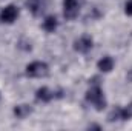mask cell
<instances>
[{
    "instance_id": "1",
    "label": "cell",
    "mask_w": 132,
    "mask_h": 131,
    "mask_svg": "<svg viewBox=\"0 0 132 131\" xmlns=\"http://www.w3.org/2000/svg\"><path fill=\"white\" fill-rule=\"evenodd\" d=\"M97 80V77L94 79V82L91 83V86H89V90L86 91V102H89L97 111H103L104 108H106V105H108V102H106V97H104V91H103V88L100 86L98 82H95Z\"/></svg>"
},
{
    "instance_id": "2",
    "label": "cell",
    "mask_w": 132,
    "mask_h": 131,
    "mask_svg": "<svg viewBox=\"0 0 132 131\" xmlns=\"http://www.w3.org/2000/svg\"><path fill=\"white\" fill-rule=\"evenodd\" d=\"M25 74L32 79H42L49 74V65L42 60H34L25 66Z\"/></svg>"
},
{
    "instance_id": "3",
    "label": "cell",
    "mask_w": 132,
    "mask_h": 131,
    "mask_svg": "<svg viewBox=\"0 0 132 131\" xmlns=\"http://www.w3.org/2000/svg\"><path fill=\"white\" fill-rule=\"evenodd\" d=\"M83 0H63V16L66 20H74L78 17Z\"/></svg>"
},
{
    "instance_id": "4",
    "label": "cell",
    "mask_w": 132,
    "mask_h": 131,
    "mask_svg": "<svg viewBox=\"0 0 132 131\" xmlns=\"http://www.w3.org/2000/svg\"><path fill=\"white\" fill-rule=\"evenodd\" d=\"M72 45H74V51H75V53L86 54V53H89V51L92 49V46H94V39H92L89 34H83V35H80L78 39H75Z\"/></svg>"
},
{
    "instance_id": "5",
    "label": "cell",
    "mask_w": 132,
    "mask_h": 131,
    "mask_svg": "<svg viewBox=\"0 0 132 131\" xmlns=\"http://www.w3.org/2000/svg\"><path fill=\"white\" fill-rule=\"evenodd\" d=\"M17 17H19V8H17L14 3L6 5V6L2 8V11H0V22H2V23L11 25V23H14V22L17 20Z\"/></svg>"
},
{
    "instance_id": "6",
    "label": "cell",
    "mask_w": 132,
    "mask_h": 131,
    "mask_svg": "<svg viewBox=\"0 0 132 131\" xmlns=\"http://www.w3.org/2000/svg\"><path fill=\"white\" fill-rule=\"evenodd\" d=\"M52 99H55V91H52L48 86H40L35 91V100L42 103H49Z\"/></svg>"
},
{
    "instance_id": "7",
    "label": "cell",
    "mask_w": 132,
    "mask_h": 131,
    "mask_svg": "<svg viewBox=\"0 0 132 131\" xmlns=\"http://www.w3.org/2000/svg\"><path fill=\"white\" fill-rule=\"evenodd\" d=\"M25 5H26L28 11H29L32 16L37 17V16H40V14L43 12L46 2H45V0H26V2H25Z\"/></svg>"
},
{
    "instance_id": "8",
    "label": "cell",
    "mask_w": 132,
    "mask_h": 131,
    "mask_svg": "<svg viewBox=\"0 0 132 131\" xmlns=\"http://www.w3.org/2000/svg\"><path fill=\"white\" fill-rule=\"evenodd\" d=\"M31 113H32V106H31L29 103H20V105H15V106L12 108V114H14L17 119H20V120L26 119Z\"/></svg>"
},
{
    "instance_id": "9",
    "label": "cell",
    "mask_w": 132,
    "mask_h": 131,
    "mask_svg": "<svg viewBox=\"0 0 132 131\" xmlns=\"http://www.w3.org/2000/svg\"><path fill=\"white\" fill-rule=\"evenodd\" d=\"M114 66H115V60L111 56H103L98 62H97V68H98V71H101V72H111L114 69Z\"/></svg>"
},
{
    "instance_id": "10",
    "label": "cell",
    "mask_w": 132,
    "mask_h": 131,
    "mask_svg": "<svg viewBox=\"0 0 132 131\" xmlns=\"http://www.w3.org/2000/svg\"><path fill=\"white\" fill-rule=\"evenodd\" d=\"M42 28L46 31V33H55V30L59 28V20L55 16H46L43 23H42Z\"/></svg>"
},
{
    "instance_id": "11",
    "label": "cell",
    "mask_w": 132,
    "mask_h": 131,
    "mask_svg": "<svg viewBox=\"0 0 132 131\" xmlns=\"http://www.w3.org/2000/svg\"><path fill=\"white\" fill-rule=\"evenodd\" d=\"M121 120H123V110H121V106H114L108 113V122L114 123V122H121Z\"/></svg>"
},
{
    "instance_id": "12",
    "label": "cell",
    "mask_w": 132,
    "mask_h": 131,
    "mask_svg": "<svg viewBox=\"0 0 132 131\" xmlns=\"http://www.w3.org/2000/svg\"><path fill=\"white\" fill-rule=\"evenodd\" d=\"M121 110H123V122L125 120H131L132 119V102H129L125 106H121Z\"/></svg>"
},
{
    "instance_id": "13",
    "label": "cell",
    "mask_w": 132,
    "mask_h": 131,
    "mask_svg": "<svg viewBox=\"0 0 132 131\" xmlns=\"http://www.w3.org/2000/svg\"><path fill=\"white\" fill-rule=\"evenodd\" d=\"M17 46H19L20 49H23V51H31V49H32V45H31V42H29V40H25V39L19 40Z\"/></svg>"
},
{
    "instance_id": "14",
    "label": "cell",
    "mask_w": 132,
    "mask_h": 131,
    "mask_svg": "<svg viewBox=\"0 0 132 131\" xmlns=\"http://www.w3.org/2000/svg\"><path fill=\"white\" fill-rule=\"evenodd\" d=\"M125 14L126 16H132V0H126V3H125Z\"/></svg>"
},
{
    "instance_id": "15",
    "label": "cell",
    "mask_w": 132,
    "mask_h": 131,
    "mask_svg": "<svg viewBox=\"0 0 132 131\" xmlns=\"http://www.w3.org/2000/svg\"><path fill=\"white\" fill-rule=\"evenodd\" d=\"M126 82L132 83V66L128 69V72H126Z\"/></svg>"
},
{
    "instance_id": "16",
    "label": "cell",
    "mask_w": 132,
    "mask_h": 131,
    "mask_svg": "<svg viewBox=\"0 0 132 131\" xmlns=\"http://www.w3.org/2000/svg\"><path fill=\"white\" fill-rule=\"evenodd\" d=\"M86 128H88V130H101V127H100L98 123H89Z\"/></svg>"
},
{
    "instance_id": "17",
    "label": "cell",
    "mask_w": 132,
    "mask_h": 131,
    "mask_svg": "<svg viewBox=\"0 0 132 131\" xmlns=\"http://www.w3.org/2000/svg\"><path fill=\"white\" fill-rule=\"evenodd\" d=\"M0 99H2V93H0Z\"/></svg>"
}]
</instances>
